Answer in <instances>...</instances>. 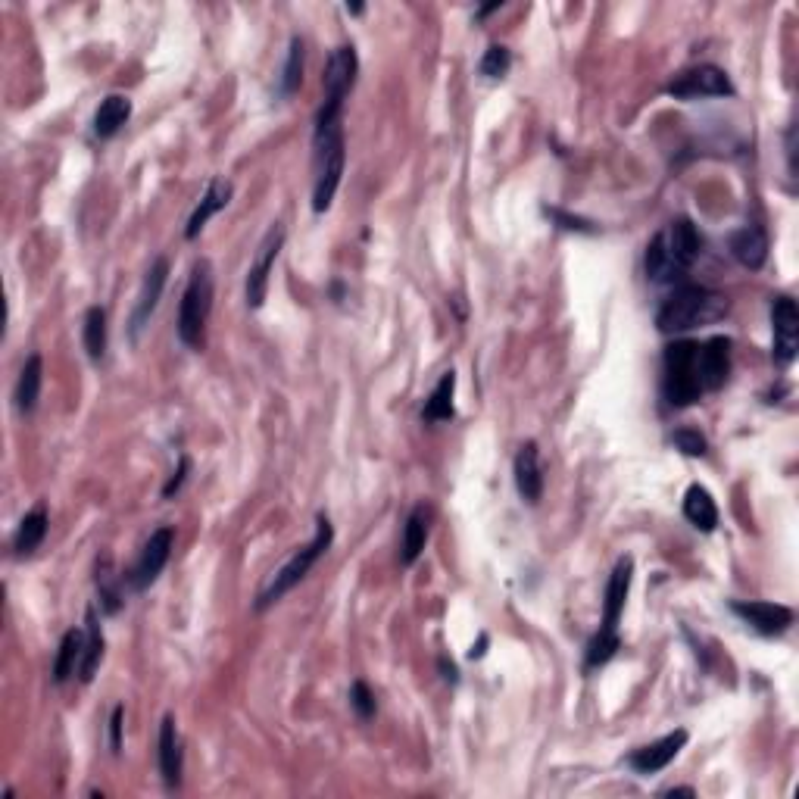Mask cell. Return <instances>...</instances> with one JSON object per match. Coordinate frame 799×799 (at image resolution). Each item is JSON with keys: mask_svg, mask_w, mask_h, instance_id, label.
Segmentation results:
<instances>
[{"mask_svg": "<svg viewBox=\"0 0 799 799\" xmlns=\"http://www.w3.org/2000/svg\"><path fill=\"white\" fill-rule=\"evenodd\" d=\"M728 313V297H721L709 288H681L668 297L659 313H656V328L662 334H681L700 325H712Z\"/></svg>", "mask_w": 799, "mask_h": 799, "instance_id": "obj_1", "label": "cell"}, {"mask_svg": "<svg viewBox=\"0 0 799 799\" xmlns=\"http://www.w3.org/2000/svg\"><path fill=\"white\" fill-rule=\"evenodd\" d=\"M331 540H334V528H331V519L328 515H316V537L309 540L306 547L294 550V556L281 565V569L269 578V584L260 590V597H256V609H269L272 603H278L285 594H291V590L309 575V569L328 553L331 547Z\"/></svg>", "mask_w": 799, "mask_h": 799, "instance_id": "obj_2", "label": "cell"}, {"mask_svg": "<svg viewBox=\"0 0 799 799\" xmlns=\"http://www.w3.org/2000/svg\"><path fill=\"white\" fill-rule=\"evenodd\" d=\"M213 313V263L210 260H197L188 278V288L182 294V303H178V341L185 347L197 350L203 347V331L206 322H210Z\"/></svg>", "mask_w": 799, "mask_h": 799, "instance_id": "obj_3", "label": "cell"}, {"mask_svg": "<svg viewBox=\"0 0 799 799\" xmlns=\"http://www.w3.org/2000/svg\"><path fill=\"white\" fill-rule=\"evenodd\" d=\"M356 72H359V57L353 44H341L331 50V57L325 63V75H322V91L325 100L316 113V135L331 132V128L341 125V110L344 100L356 85Z\"/></svg>", "mask_w": 799, "mask_h": 799, "instance_id": "obj_4", "label": "cell"}, {"mask_svg": "<svg viewBox=\"0 0 799 799\" xmlns=\"http://www.w3.org/2000/svg\"><path fill=\"white\" fill-rule=\"evenodd\" d=\"M697 350L700 344L693 341H675L672 347H665L662 356V394L672 406H690L703 397V384H700V369H697Z\"/></svg>", "mask_w": 799, "mask_h": 799, "instance_id": "obj_5", "label": "cell"}, {"mask_svg": "<svg viewBox=\"0 0 799 799\" xmlns=\"http://www.w3.org/2000/svg\"><path fill=\"white\" fill-rule=\"evenodd\" d=\"M347 163V144L344 128H331V132L316 135V182H313V213H328L331 200L341 188V175Z\"/></svg>", "mask_w": 799, "mask_h": 799, "instance_id": "obj_6", "label": "cell"}, {"mask_svg": "<svg viewBox=\"0 0 799 799\" xmlns=\"http://www.w3.org/2000/svg\"><path fill=\"white\" fill-rule=\"evenodd\" d=\"M665 91L678 97V100H703V97H734V85L728 79L725 69H718L712 63L684 69L675 75L672 82L665 85Z\"/></svg>", "mask_w": 799, "mask_h": 799, "instance_id": "obj_7", "label": "cell"}, {"mask_svg": "<svg viewBox=\"0 0 799 799\" xmlns=\"http://www.w3.org/2000/svg\"><path fill=\"white\" fill-rule=\"evenodd\" d=\"M281 244H285V228H281V222H275V225L266 231V238H263L260 250H256L250 269H247L244 297H247V306H250V309H260V306L266 303V294H269V275H272V269H275V260H278V253H281Z\"/></svg>", "mask_w": 799, "mask_h": 799, "instance_id": "obj_8", "label": "cell"}, {"mask_svg": "<svg viewBox=\"0 0 799 799\" xmlns=\"http://www.w3.org/2000/svg\"><path fill=\"white\" fill-rule=\"evenodd\" d=\"M771 331H775L771 359H775L778 366H790L799 350V309L793 297L778 294L771 300Z\"/></svg>", "mask_w": 799, "mask_h": 799, "instance_id": "obj_9", "label": "cell"}, {"mask_svg": "<svg viewBox=\"0 0 799 799\" xmlns=\"http://www.w3.org/2000/svg\"><path fill=\"white\" fill-rule=\"evenodd\" d=\"M172 547H175V531L169 525L157 528L150 537H147V544L135 562V569L132 575H128V584H132L135 590H147L153 581L160 578V572L166 569V562L172 556Z\"/></svg>", "mask_w": 799, "mask_h": 799, "instance_id": "obj_10", "label": "cell"}, {"mask_svg": "<svg viewBox=\"0 0 799 799\" xmlns=\"http://www.w3.org/2000/svg\"><path fill=\"white\" fill-rule=\"evenodd\" d=\"M731 612L740 615L746 625L753 631H759L762 637H778L793 625V609L781 606V603H762V600H734Z\"/></svg>", "mask_w": 799, "mask_h": 799, "instance_id": "obj_11", "label": "cell"}, {"mask_svg": "<svg viewBox=\"0 0 799 799\" xmlns=\"http://www.w3.org/2000/svg\"><path fill=\"white\" fill-rule=\"evenodd\" d=\"M662 241L668 247V253H672V260L678 263V269L687 275L693 269V263L700 260L703 256V235H700V228L693 225L690 219H672L662 231Z\"/></svg>", "mask_w": 799, "mask_h": 799, "instance_id": "obj_12", "label": "cell"}, {"mask_svg": "<svg viewBox=\"0 0 799 799\" xmlns=\"http://www.w3.org/2000/svg\"><path fill=\"white\" fill-rule=\"evenodd\" d=\"M684 746H687V731L678 728L672 734H665L662 740L647 743V746H640V750H634L628 756V765L637 771V775H656V771L668 768V765L678 759V753L684 750Z\"/></svg>", "mask_w": 799, "mask_h": 799, "instance_id": "obj_13", "label": "cell"}, {"mask_svg": "<svg viewBox=\"0 0 799 799\" xmlns=\"http://www.w3.org/2000/svg\"><path fill=\"white\" fill-rule=\"evenodd\" d=\"M166 281H169V260H166V256H157V260L150 263L147 275H144V285H141V294H138V303H135V313H132V338H138V334L147 328L150 316L157 313Z\"/></svg>", "mask_w": 799, "mask_h": 799, "instance_id": "obj_14", "label": "cell"}, {"mask_svg": "<svg viewBox=\"0 0 799 799\" xmlns=\"http://www.w3.org/2000/svg\"><path fill=\"white\" fill-rule=\"evenodd\" d=\"M697 369H700V384L703 394L725 388L731 375V338H709L697 350Z\"/></svg>", "mask_w": 799, "mask_h": 799, "instance_id": "obj_15", "label": "cell"}, {"mask_svg": "<svg viewBox=\"0 0 799 799\" xmlns=\"http://www.w3.org/2000/svg\"><path fill=\"white\" fill-rule=\"evenodd\" d=\"M631 581H634V559L631 556H622V559L615 562V569L609 575V584H606L603 625H600V631H618V618H622V612H625V600H628Z\"/></svg>", "mask_w": 799, "mask_h": 799, "instance_id": "obj_16", "label": "cell"}, {"mask_svg": "<svg viewBox=\"0 0 799 799\" xmlns=\"http://www.w3.org/2000/svg\"><path fill=\"white\" fill-rule=\"evenodd\" d=\"M160 775L169 790L182 787V771H185V750H182V737H178L175 715H166L160 725Z\"/></svg>", "mask_w": 799, "mask_h": 799, "instance_id": "obj_17", "label": "cell"}, {"mask_svg": "<svg viewBox=\"0 0 799 799\" xmlns=\"http://www.w3.org/2000/svg\"><path fill=\"white\" fill-rule=\"evenodd\" d=\"M512 472H515V487H519L522 500L534 506L540 500V494H544V469H540V450L534 441L519 447Z\"/></svg>", "mask_w": 799, "mask_h": 799, "instance_id": "obj_18", "label": "cell"}, {"mask_svg": "<svg viewBox=\"0 0 799 799\" xmlns=\"http://www.w3.org/2000/svg\"><path fill=\"white\" fill-rule=\"evenodd\" d=\"M231 194H235V188H231L228 178H213L210 188H206V194L200 197V203L194 206V213L188 219V228H185V238L188 241H194L200 231L206 228V222L225 210V206L231 203Z\"/></svg>", "mask_w": 799, "mask_h": 799, "instance_id": "obj_19", "label": "cell"}, {"mask_svg": "<svg viewBox=\"0 0 799 799\" xmlns=\"http://www.w3.org/2000/svg\"><path fill=\"white\" fill-rule=\"evenodd\" d=\"M734 260L746 269H762L768 260V235L759 225H743L731 235Z\"/></svg>", "mask_w": 799, "mask_h": 799, "instance_id": "obj_20", "label": "cell"}, {"mask_svg": "<svg viewBox=\"0 0 799 799\" xmlns=\"http://www.w3.org/2000/svg\"><path fill=\"white\" fill-rule=\"evenodd\" d=\"M428 531H431V509L425 503H419L416 509L406 515V525H403V547H400V562L403 565H412L425 553Z\"/></svg>", "mask_w": 799, "mask_h": 799, "instance_id": "obj_21", "label": "cell"}, {"mask_svg": "<svg viewBox=\"0 0 799 799\" xmlns=\"http://www.w3.org/2000/svg\"><path fill=\"white\" fill-rule=\"evenodd\" d=\"M100 662H103V631H100L97 609L88 606V612H85V650H82V662H79V681L82 684L94 681Z\"/></svg>", "mask_w": 799, "mask_h": 799, "instance_id": "obj_22", "label": "cell"}, {"mask_svg": "<svg viewBox=\"0 0 799 799\" xmlns=\"http://www.w3.org/2000/svg\"><path fill=\"white\" fill-rule=\"evenodd\" d=\"M41 381H44V363H41L38 353H32L29 359H25L19 381H16V409L22 412V416L35 412L38 397H41Z\"/></svg>", "mask_w": 799, "mask_h": 799, "instance_id": "obj_23", "label": "cell"}, {"mask_svg": "<svg viewBox=\"0 0 799 799\" xmlns=\"http://www.w3.org/2000/svg\"><path fill=\"white\" fill-rule=\"evenodd\" d=\"M684 519L697 528V531H715L718 525V506L712 500V494L706 491V487L700 484H693L690 491L684 494Z\"/></svg>", "mask_w": 799, "mask_h": 799, "instance_id": "obj_24", "label": "cell"}, {"mask_svg": "<svg viewBox=\"0 0 799 799\" xmlns=\"http://www.w3.org/2000/svg\"><path fill=\"white\" fill-rule=\"evenodd\" d=\"M47 537V509L44 506H35L32 512L22 515V522L13 534V550L16 556H32Z\"/></svg>", "mask_w": 799, "mask_h": 799, "instance_id": "obj_25", "label": "cell"}, {"mask_svg": "<svg viewBox=\"0 0 799 799\" xmlns=\"http://www.w3.org/2000/svg\"><path fill=\"white\" fill-rule=\"evenodd\" d=\"M643 266H647V278L656 281V285H675V281L684 278V272H681L678 263L672 260V253H668L662 235H656V238L647 244V256H643Z\"/></svg>", "mask_w": 799, "mask_h": 799, "instance_id": "obj_26", "label": "cell"}, {"mask_svg": "<svg viewBox=\"0 0 799 799\" xmlns=\"http://www.w3.org/2000/svg\"><path fill=\"white\" fill-rule=\"evenodd\" d=\"M132 116V100L122 94H110L107 100H100V107L94 113V135L97 138H113L119 128Z\"/></svg>", "mask_w": 799, "mask_h": 799, "instance_id": "obj_27", "label": "cell"}, {"mask_svg": "<svg viewBox=\"0 0 799 799\" xmlns=\"http://www.w3.org/2000/svg\"><path fill=\"white\" fill-rule=\"evenodd\" d=\"M82 650H85V631H79V628L66 631L60 640L57 659H54V684H66L72 675H79Z\"/></svg>", "mask_w": 799, "mask_h": 799, "instance_id": "obj_28", "label": "cell"}, {"mask_svg": "<svg viewBox=\"0 0 799 799\" xmlns=\"http://www.w3.org/2000/svg\"><path fill=\"white\" fill-rule=\"evenodd\" d=\"M82 341H85V350L94 363H100L103 356H107V344H110V325H107V309L103 306H91L85 313V322H82Z\"/></svg>", "mask_w": 799, "mask_h": 799, "instance_id": "obj_29", "label": "cell"}, {"mask_svg": "<svg viewBox=\"0 0 799 799\" xmlns=\"http://www.w3.org/2000/svg\"><path fill=\"white\" fill-rule=\"evenodd\" d=\"M453 394H456V372H444L441 381L434 384L431 397L425 400V409H422V419L425 422H450L453 419Z\"/></svg>", "mask_w": 799, "mask_h": 799, "instance_id": "obj_30", "label": "cell"}, {"mask_svg": "<svg viewBox=\"0 0 799 799\" xmlns=\"http://www.w3.org/2000/svg\"><path fill=\"white\" fill-rule=\"evenodd\" d=\"M618 650H622V637H618V631H597L594 640L587 643L584 668H587V672H594V668L606 665Z\"/></svg>", "mask_w": 799, "mask_h": 799, "instance_id": "obj_31", "label": "cell"}, {"mask_svg": "<svg viewBox=\"0 0 799 799\" xmlns=\"http://www.w3.org/2000/svg\"><path fill=\"white\" fill-rule=\"evenodd\" d=\"M97 590H100V609L107 615H116L122 609V590H119V578L110 569V559L97 562Z\"/></svg>", "mask_w": 799, "mask_h": 799, "instance_id": "obj_32", "label": "cell"}, {"mask_svg": "<svg viewBox=\"0 0 799 799\" xmlns=\"http://www.w3.org/2000/svg\"><path fill=\"white\" fill-rule=\"evenodd\" d=\"M278 85H281V97H291L303 85V41L300 38H291L288 60H285V69H281Z\"/></svg>", "mask_w": 799, "mask_h": 799, "instance_id": "obj_33", "label": "cell"}, {"mask_svg": "<svg viewBox=\"0 0 799 799\" xmlns=\"http://www.w3.org/2000/svg\"><path fill=\"white\" fill-rule=\"evenodd\" d=\"M509 69H512V54H509V47H503V44L487 47L481 63H478V72L484 75V79H506Z\"/></svg>", "mask_w": 799, "mask_h": 799, "instance_id": "obj_34", "label": "cell"}, {"mask_svg": "<svg viewBox=\"0 0 799 799\" xmlns=\"http://www.w3.org/2000/svg\"><path fill=\"white\" fill-rule=\"evenodd\" d=\"M350 706H353V712L363 718V721H369L375 715V693L369 690L366 681H353V687H350Z\"/></svg>", "mask_w": 799, "mask_h": 799, "instance_id": "obj_35", "label": "cell"}, {"mask_svg": "<svg viewBox=\"0 0 799 799\" xmlns=\"http://www.w3.org/2000/svg\"><path fill=\"white\" fill-rule=\"evenodd\" d=\"M672 444L684 453V456H706V437L700 431H690V428H681L672 434Z\"/></svg>", "mask_w": 799, "mask_h": 799, "instance_id": "obj_36", "label": "cell"}, {"mask_svg": "<svg viewBox=\"0 0 799 799\" xmlns=\"http://www.w3.org/2000/svg\"><path fill=\"white\" fill-rule=\"evenodd\" d=\"M544 213L559 225V228H565V231H581V235H594V225H590L587 219H581V216H572V213H565V210H559V206H544Z\"/></svg>", "mask_w": 799, "mask_h": 799, "instance_id": "obj_37", "label": "cell"}, {"mask_svg": "<svg viewBox=\"0 0 799 799\" xmlns=\"http://www.w3.org/2000/svg\"><path fill=\"white\" fill-rule=\"evenodd\" d=\"M188 472H191V459H188V456H182V459H178V469H175V475H172V478L166 481V487H163V497H166V500H172L178 491H182V484H185Z\"/></svg>", "mask_w": 799, "mask_h": 799, "instance_id": "obj_38", "label": "cell"}, {"mask_svg": "<svg viewBox=\"0 0 799 799\" xmlns=\"http://www.w3.org/2000/svg\"><path fill=\"white\" fill-rule=\"evenodd\" d=\"M122 721H125V706H113V712H110V750H113V756H119L122 753Z\"/></svg>", "mask_w": 799, "mask_h": 799, "instance_id": "obj_39", "label": "cell"}, {"mask_svg": "<svg viewBox=\"0 0 799 799\" xmlns=\"http://www.w3.org/2000/svg\"><path fill=\"white\" fill-rule=\"evenodd\" d=\"M787 160H790V175H796V128L787 132Z\"/></svg>", "mask_w": 799, "mask_h": 799, "instance_id": "obj_40", "label": "cell"}, {"mask_svg": "<svg viewBox=\"0 0 799 799\" xmlns=\"http://www.w3.org/2000/svg\"><path fill=\"white\" fill-rule=\"evenodd\" d=\"M441 672H444V678H447L450 684H456V681H459L456 665H453V662H447V659H441Z\"/></svg>", "mask_w": 799, "mask_h": 799, "instance_id": "obj_41", "label": "cell"}, {"mask_svg": "<svg viewBox=\"0 0 799 799\" xmlns=\"http://www.w3.org/2000/svg\"><path fill=\"white\" fill-rule=\"evenodd\" d=\"M484 650H487V634H481V637H478V643H475V647L469 650V659H481V656H484Z\"/></svg>", "mask_w": 799, "mask_h": 799, "instance_id": "obj_42", "label": "cell"}, {"mask_svg": "<svg viewBox=\"0 0 799 799\" xmlns=\"http://www.w3.org/2000/svg\"><path fill=\"white\" fill-rule=\"evenodd\" d=\"M500 7H503V0H494V4H487V7H478V10H475V16H478V19H484V16H491V13H497Z\"/></svg>", "mask_w": 799, "mask_h": 799, "instance_id": "obj_43", "label": "cell"}, {"mask_svg": "<svg viewBox=\"0 0 799 799\" xmlns=\"http://www.w3.org/2000/svg\"><path fill=\"white\" fill-rule=\"evenodd\" d=\"M675 793H684V796H693V793H697V790H693V787H672V790H668V796H675Z\"/></svg>", "mask_w": 799, "mask_h": 799, "instance_id": "obj_44", "label": "cell"}, {"mask_svg": "<svg viewBox=\"0 0 799 799\" xmlns=\"http://www.w3.org/2000/svg\"><path fill=\"white\" fill-rule=\"evenodd\" d=\"M363 10H366L363 4H347V13H353V16H359V13H363Z\"/></svg>", "mask_w": 799, "mask_h": 799, "instance_id": "obj_45", "label": "cell"}]
</instances>
